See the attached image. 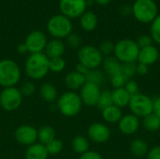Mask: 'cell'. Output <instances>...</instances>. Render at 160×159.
Wrapping results in <instances>:
<instances>
[{
	"mask_svg": "<svg viewBox=\"0 0 160 159\" xmlns=\"http://www.w3.org/2000/svg\"><path fill=\"white\" fill-rule=\"evenodd\" d=\"M49 62L50 59L43 52L31 53V55L26 59L24 65L26 75L34 81L44 79L50 71Z\"/></svg>",
	"mask_w": 160,
	"mask_h": 159,
	"instance_id": "obj_1",
	"label": "cell"
},
{
	"mask_svg": "<svg viewBox=\"0 0 160 159\" xmlns=\"http://www.w3.org/2000/svg\"><path fill=\"white\" fill-rule=\"evenodd\" d=\"M82 102L79 94L73 91H68L58 97L56 107L60 113L66 117H74L78 115L82 108Z\"/></svg>",
	"mask_w": 160,
	"mask_h": 159,
	"instance_id": "obj_2",
	"label": "cell"
},
{
	"mask_svg": "<svg viewBox=\"0 0 160 159\" xmlns=\"http://www.w3.org/2000/svg\"><path fill=\"white\" fill-rule=\"evenodd\" d=\"M131 8L134 18L142 23H151L158 15V7L154 0H135Z\"/></svg>",
	"mask_w": 160,
	"mask_h": 159,
	"instance_id": "obj_3",
	"label": "cell"
},
{
	"mask_svg": "<svg viewBox=\"0 0 160 159\" xmlns=\"http://www.w3.org/2000/svg\"><path fill=\"white\" fill-rule=\"evenodd\" d=\"M21 68L11 59L0 60V86L13 87L21 80Z\"/></svg>",
	"mask_w": 160,
	"mask_h": 159,
	"instance_id": "obj_4",
	"label": "cell"
},
{
	"mask_svg": "<svg viewBox=\"0 0 160 159\" xmlns=\"http://www.w3.org/2000/svg\"><path fill=\"white\" fill-rule=\"evenodd\" d=\"M140 48L136 41L124 38L119 40L114 46V57L122 64L125 63H135L138 60Z\"/></svg>",
	"mask_w": 160,
	"mask_h": 159,
	"instance_id": "obj_5",
	"label": "cell"
},
{
	"mask_svg": "<svg viewBox=\"0 0 160 159\" xmlns=\"http://www.w3.org/2000/svg\"><path fill=\"white\" fill-rule=\"evenodd\" d=\"M72 22L70 19L63 14H56L52 16L47 23V30L49 34L54 38H66L72 33Z\"/></svg>",
	"mask_w": 160,
	"mask_h": 159,
	"instance_id": "obj_6",
	"label": "cell"
},
{
	"mask_svg": "<svg viewBox=\"0 0 160 159\" xmlns=\"http://www.w3.org/2000/svg\"><path fill=\"white\" fill-rule=\"evenodd\" d=\"M77 56L79 63L86 67L88 69H97L102 65L104 58L98 48L92 45L82 46L78 51Z\"/></svg>",
	"mask_w": 160,
	"mask_h": 159,
	"instance_id": "obj_7",
	"label": "cell"
},
{
	"mask_svg": "<svg viewBox=\"0 0 160 159\" xmlns=\"http://www.w3.org/2000/svg\"><path fill=\"white\" fill-rule=\"evenodd\" d=\"M128 107L132 114L138 118H144L153 113V98L149 96L139 93L131 97Z\"/></svg>",
	"mask_w": 160,
	"mask_h": 159,
	"instance_id": "obj_8",
	"label": "cell"
},
{
	"mask_svg": "<svg viewBox=\"0 0 160 159\" xmlns=\"http://www.w3.org/2000/svg\"><path fill=\"white\" fill-rule=\"evenodd\" d=\"M22 103V95L18 88L7 87L0 93V106L7 112H13Z\"/></svg>",
	"mask_w": 160,
	"mask_h": 159,
	"instance_id": "obj_9",
	"label": "cell"
},
{
	"mask_svg": "<svg viewBox=\"0 0 160 159\" xmlns=\"http://www.w3.org/2000/svg\"><path fill=\"white\" fill-rule=\"evenodd\" d=\"M86 0H60L59 8L61 14L68 19L81 17L86 11Z\"/></svg>",
	"mask_w": 160,
	"mask_h": 159,
	"instance_id": "obj_10",
	"label": "cell"
},
{
	"mask_svg": "<svg viewBox=\"0 0 160 159\" xmlns=\"http://www.w3.org/2000/svg\"><path fill=\"white\" fill-rule=\"evenodd\" d=\"M47 43V37L45 33L40 30H35L29 33L24 41V44L26 45L28 52L31 53L42 52L45 50Z\"/></svg>",
	"mask_w": 160,
	"mask_h": 159,
	"instance_id": "obj_11",
	"label": "cell"
},
{
	"mask_svg": "<svg viewBox=\"0 0 160 159\" xmlns=\"http://www.w3.org/2000/svg\"><path fill=\"white\" fill-rule=\"evenodd\" d=\"M14 138L18 143L23 146H30L38 141V130L29 125L18 127L14 132Z\"/></svg>",
	"mask_w": 160,
	"mask_h": 159,
	"instance_id": "obj_12",
	"label": "cell"
},
{
	"mask_svg": "<svg viewBox=\"0 0 160 159\" xmlns=\"http://www.w3.org/2000/svg\"><path fill=\"white\" fill-rule=\"evenodd\" d=\"M100 93V86L86 82L80 89L79 96L82 99V104L88 107H95L98 104Z\"/></svg>",
	"mask_w": 160,
	"mask_h": 159,
	"instance_id": "obj_13",
	"label": "cell"
},
{
	"mask_svg": "<svg viewBox=\"0 0 160 159\" xmlns=\"http://www.w3.org/2000/svg\"><path fill=\"white\" fill-rule=\"evenodd\" d=\"M87 136L91 142L101 144L109 141L111 137V130L105 124L97 122L89 126L87 129Z\"/></svg>",
	"mask_w": 160,
	"mask_h": 159,
	"instance_id": "obj_14",
	"label": "cell"
},
{
	"mask_svg": "<svg viewBox=\"0 0 160 159\" xmlns=\"http://www.w3.org/2000/svg\"><path fill=\"white\" fill-rule=\"evenodd\" d=\"M140 125V118L130 113L124 115L121 118V120L118 122V128L122 134L129 136L135 134L139 130Z\"/></svg>",
	"mask_w": 160,
	"mask_h": 159,
	"instance_id": "obj_15",
	"label": "cell"
},
{
	"mask_svg": "<svg viewBox=\"0 0 160 159\" xmlns=\"http://www.w3.org/2000/svg\"><path fill=\"white\" fill-rule=\"evenodd\" d=\"M158 56H159L158 49L156 46L151 45V46L140 49L137 61L140 64H143L149 67L158 61Z\"/></svg>",
	"mask_w": 160,
	"mask_h": 159,
	"instance_id": "obj_16",
	"label": "cell"
},
{
	"mask_svg": "<svg viewBox=\"0 0 160 159\" xmlns=\"http://www.w3.org/2000/svg\"><path fill=\"white\" fill-rule=\"evenodd\" d=\"M66 50L65 43L58 38H52L48 41L46 48H45V54L49 59L62 57Z\"/></svg>",
	"mask_w": 160,
	"mask_h": 159,
	"instance_id": "obj_17",
	"label": "cell"
},
{
	"mask_svg": "<svg viewBox=\"0 0 160 159\" xmlns=\"http://www.w3.org/2000/svg\"><path fill=\"white\" fill-rule=\"evenodd\" d=\"M85 82H86L85 76L80 74L76 70L69 72L65 77V84H66V86L69 90H71L73 92L76 91V90H80L83 86V84Z\"/></svg>",
	"mask_w": 160,
	"mask_h": 159,
	"instance_id": "obj_18",
	"label": "cell"
},
{
	"mask_svg": "<svg viewBox=\"0 0 160 159\" xmlns=\"http://www.w3.org/2000/svg\"><path fill=\"white\" fill-rule=\"evenodd\" d=\"M38 92H39L40 97L44 101H46L48 103L55 102L58 99V92H57V89L51 82H46V83L41 84V86L39 87Z\"/></svg>",
	"mask_w": 160,
	"mask_h": 159,
	"instance_id": "obj_19",
	"label": "cell"
},
{
	"mask_svg": "<svg viewBox=\"0 0 160 159\" xmlns=\"http://www.w3.org/2000/svg\"><path fill=\"white\" fill-rule=\"evenodd\" d=\"M112 104L120 109L125 108L128 106L131 96L128 93V91L122 87V88H115L112 92Z\"/></svg>",
	"mask_w": 160,
	"mask_h": 159,
	"instance_id": "obj_20",
	"label": "cell"
},
{
	"mask_svg": "<svg viewBox=\"0 0 160 159\" xmlns=\"http://www.w3.org/2000/svg\"><path fill=\"white\" fill-rule=\"evenodd\" d=\"M48 156L46 146L38 142L28 146L25 152V159H47Z\"/></svg>",
	"mask_w": 160,
	"mask_h": 159,
	"instance_id": "obj_21",
	"label": "cell"
},
{
	"mask_svg": "<svg viewBox=\"0 0 160 159\" xmlns=\"http://www.w3.org/2000/svg\"><path fill=\"white\" fill-rule=\"evenodd\" d=\"M102 67L105 72L109 74L111 77L118 73H121V70H122V63H120L112 55L105 56V58H103Z\"/></svg>",
	"mask_w": 160,
	"mask_h": 159,
	"instance_id": "obj_22",
	"label": "cell"
},
{
	"mask_svg": "<svg viewBox=\"0 0 160 159\" xmlns=\"http://www.w3.org/2000/svg\"><path fill=\"white\" fill-rule=\"evenodd\" d=\"M98 16L93 11H85L80 17V24L81 27L87 32H91L95 30L98 26Z\"/></svg>",
	"mask_w": 160,
	"mask_h": 159,
	"instance_id": "obj_23",
	"label": "cell"
},
{
	"mask_svg": "<svg viewBox=\"0 0 160 159\" xmlns=\"http://www.w3.org/2000/svg\"><path fill=\"white\" fill-rule=\"evenodd\" d=\"M101 114H102V118L109 124H116L123 117L121 109L114 105H112L102 110Z\"/></svg>",
	"mask_w": 160,
	"mask_h": 159,
	"instance_id": "obj_24",
	"label": "cell"
},
{
	"mask_svg": "<svg viewBox=\"0 0 160 159\" xmlns=\"http://www.w3.org/2000/svg\"><path fill=\"white\" fill-rule=\"evenodd\" d=\"M130 152L135 157L142 158L147 156L149 152V147L144 140L135 139L130 144Z\"/></svg>",
	"mask_w": 160,
	"mask_h": 159,
	"instance_id": "obj_25",
	"label": "cell"
},
{
	"mask_svg": "<svg viewBox=\"0 0 160 159\" xmlns=\"http://www.w3.org/2000/svg\"><path fill=\"white\" fill-rule=\"evenodd\" d=\"M71 147L75 153L82 155L89 151L90 142L86 137H84L82 135H78L73 138V140L71 142Z\"/></svg>",
	"mask_w": 160,
	"mask_h": 159,
	"instance_id": "obj_26",
	"label": "cell"
},
{
	"mask_svg": "<svg viewBox=\"0 0 160 159\" xmlns=\"http://www.w3.org/2000/svg\"><path fill=\"white\" fill-rule=\"evenodd\" d=\"M55 139V130L51 126H43L38 130V140L39 143L46 145Z\"/></svg>",
	"mask_w": 160,
	"mask_h": 159,
	"instance_id": "obj_27",
	"label": "cell"
},
{
	"mask_svg": "<svg viewBox=\"0 0 160 159\" xmlns=\"http://www.w3.org/2000/svg\"><path fill=\"white\" fill-rule=\"evenodd\" d=\"M142 127L149 132H157L160 130V118L154 112L142 118Z\"/></svg>",
	"mask_w": 160,
	"mask_h": 159,
	"instance_id": "obj_28",
	"label": "cell"
},
{
	"mask_svg": "<svg viewBox=\"0 0 160 159\" xmlns=\"http://www.w3.org/2000/svg\"><path fill=\"white\" fill-rule=\"evenodd\" d=\"M85 80L87 82H91L100 86L105 81V77L104 74L97 68V69H90L88 73L85 75Z\"/></svg>",
	"mask_w": 160,
	"mask_h": 159,
	"instance_id": "obj_29",
	"label": "cell"
},
{
	"mask_svg": "<svg viewBox=\"0 0 160 159\" xmlns=\"http://www.w3.org/2000/svg\"><path fill=\"white\" fill-rule=\"evenodd\" d=\"M113 105L112 104V91L110 90H104V91H101L100 93V96H99V98H98V104H97V107L99 109V110H104L110 106Z\"/></svg>",
	"mask_w": 160,
	"mask_h": 159,
	"instance_id": "obj_30",
	"label": "cell"
},
{
	"mask_svg": "<svg viewBox=\"0 0 160 159\" xmlns=\"http://www.w3.org/2000/svg\"><path fill=\"white\" fill-rule=\"evenodd\" d=\"M150 34L153 41L160 45V13H158L157 18L151 22Z\"/></svg>",
	"mask_w": 160,
	"mask_h": 159,
	"instance_id": "obj_31",
	"label": "cell"
},
{
	"mask_svg": "<svg viewBox=\"0 0 160 159\" xmlns=\"http://www.w3.org/2000/svg\"><path fill=\"white\" fill-rule=\"evenodd\" d=\"M49 67H50V71L54 73H60L66 68V61L63 57L50 59Z\"/></svg>",
	"mask_w": 160,
	"mask_h": 159,
	"instance_id": "obj_32",
	"label": "cell"
},
{
	"mask_svg": "<svg viewBox=\"0 0 160 159\" xmlns=\"http://www.w3.org/2000/svg\"><path fill=\"white\" fill-rule=\"evenodd\" d=\"M45 146H46V149H47V152H48L49 155L56 156V155H58V154H60L62 152L64 144H63L62 141L54 139L53 141H52L51 142H49Z\"/></svg>",
	"mask_w": 160,
	"mask_h": 159,
	"instance_id": "obj_33",
	"label": "cell"
},
{
	"mask_svg": "<svg viewBox=\"0 0 160 159\" xmlns=\"http://www.w3.org/2000/svg\"><path fill=\"white\" fill-rule=\"evenodd\" d=\"M121 72L128 79L132 80V78L137 74V64L135 63H125L122 64Z\"/></svg>",
	"mask_w": 160,
	"mask_h": 159,
	"instance_id": "obj_34",
	"label": "cell"
},
{
	"mask_svg": "<svg viewBox=\"0 0 160 159\" xmlns=\"http://www.w3.org/2000/svg\"><path fill=\"white\" fill-rule=\"evenodd\" d=\"M114 46H115V44L112 40H104L99 44L98 50L102 55L110 56L114 52Z\"/></svg>",
	"mask_w": 160,
	"mask_h": 159,
	"instance_id": "obj_35",
	"label": "cell"
},
{
	"mask_svg": "<svg viewBox=\"0 0 160 159\" xmlns=\"http://www.w3.org/2000/svg\"><path fill=\"white\" fill-rule=\"evenodd\" d=\"M67 44L69 48L71 49H80L82 46V37L76 34V33H71L70 35H68L67 37Z\"/></svg>",
	"mask_w": 160,
	"mask_h": 159,
	"instance_id": "obj_36",
	"label": "cell"
},
{
	"mask_svg": "<svg viewBox=\"0 0 160 159\" xmlns=\"http://www.w3.org/2000/svg\"><path fill=\"white\" fill-rule=\"evenodd\" d=\"M128 81V79L122 72L111 77V83L114 87V89L115 88L125 87V85H126V83H127Z\"/></svg>",
	"mask_w": 160,
	"mask_h": 159,
	"instance_id": "obj_37",
	"label": "cell"
},
{
	"mask_svg": "<svg viewBox=\"0 0 160 159\" xmlns=\"http://www.w3.org/2000/svg\"><path fill=\"white\" fill-rule=\"evenodd\" d=\"M19 90L22 97H31L36 93V85L32 82H24Z\"/></svg>",
	"mask_w": 160,
	"mask_h": 159,
	"instance_id": "obj_38",
	"label": "cell"
},
{
	"mask_svg": "<svg viewBox=\"0 0 160 159\" xmlns=\"http://www.w3.org/2000/svg\"><path fill=\"white\" fill-rule=\"evenodd\" d=\"M153 42L154 41L152 39L151 36H148V35H142L141 37H138V39L136 41V43H137V45L139 46L140 49L151 46V45H153Z\"/></svg>",
	"mask_w": 160,
	"mask_h": 159,
	"instance_id": "obj_39",
	"label": "cell"
},
{
	"mask_svg": "<svg viewBox=\"0 0 160 159\" xmlns=\"http://www.w3.org/2000/svg\"><path fill=\"white\" fill-rule=\"evenodd\" d=\"M128 93L132 97V96H135L137 94H139V85L138 83L134 81V80H128L124 87Z\"/></svg>",
	"mask_w": 160,
	"mask_h": 159,
	"instance_id": "obj_40",
	"label": "cell"
},
{
	"mask_svg": "<svg viewBox=\"0 0 160 159\" xmlns=\"http://www.w3.org/2000/svg\"><path fill=\"white\" fill-rule=\"evenodd\" d=\"M79 159H103L102 156L100 154H98L96 151H88L82 155H81Z\"/></svg>",
	"mask_w": 160,
	"mask_h": 159,
	"instance_id": "obj_41",
	"label": "cell"
},
{
	"mask_svg": "<svg viewBox=\"0 0 160 159\" xmlns=\"http://www.w3.org/2000/svg\"><path fill=\"white\" fill-rule=\"evenodd\" d=\"M146 157L147 159H160V146H155L150 149Z\"/></svg>",
	"mask_w": 160,
	"mask_h": 159,
	"instance_id": "obj_42",
	"label": "cell"
},
{
	"mask_svg": "<svg viewBox=\"0 0 160 159\" xmlns=\"http://www.w3.org/2000/svg\"><path fill=\"white\" fill-rule=\"evenodd\" d=\"M119 12L123 16H129L132 13V8L129 5H122L119 8Z\"/></svg>",
	"mask_w": 160,
	"mask_h": 159,
	"instance_id": "obj_43",
	"label": "cell"
},
{
	"mask_svg": "<svg viewBox=\"0 0 160 159\" xmlns=\"http://www.w3.org/2000/svg\"><path fill=\"white\" fill-rule=\"evenodd\" d=\"M153 102H154L153 112L160 118V96L159 97H157L156 98H154Z\"/></svg>",
	"mask_w": 160,
	"mask_h": 159,
	"instance_id": "obj_44",
	"label": "cell"
},
{
	"mask_svg": "<svg viewBox=\"0 0 160 159\" xmlns=\"http://www.w3.org/2000/svg\"><path fill=\"white\" fill-rule=\"evenodd\" d=\"M148 73V67L143 64H138L137 65V74L140 76H144Z\"/></svg>",
	"mask_w": 160,
	"mask_h": 159,
	"instance_id": "obj_45",
	"label": "cell"
},
{
	"mask_svg": "<svg viewBox=\"0 0 160 159\" xmlns=\"http://www.w3.org/2000/svg\"><path fill=\"white\" fill-rule=\"evenodd\" d=\"M89 70H90V69H88L86 67H84L83 65H82V64H80V63L76 66V71L79 72L80 74L83 75V76H85V75L88 73Z\"/></svg>",
	"mask_w": 160,
	"mask_h": 159,
	"instance_id": "obj_46",
	"label": "cell"
},
{
	"mask_svg": "<svg viewBox=\"0 0 160 159\" xmlns=\"http://www.w3.org/2000/svg\"><path fill=\"white\" fill-rule=\"evenodd\" d=\"M17 51H18V52L20 54H24V53L28 52V49H27V47H26V45L24 43L19 44L18 47H17Z\"/></svg>",
	"mask_w": 160,
	"mask_h": 159,
	"instance_id": "obj_47",
	"label": "cell"
},
{
	"mask_svg": "<svg viewBox=\"0 0 160 159\" xmlns=\"http://www.w3.org/2000/svg\"><path fill=\"white\" fill-rule=\"evenodd\" d=\"M94 1L100 6H106L108 4H110L112 0H94Z\"/></svg>",
	"mask_w": 160,
	"mask_h": 159,
	"instance_id": "obj_48",
	"label": "cell"
},
{
	"mask_svg": "<svg viewBox=\"0 0 160 159\" xmlns=\"http://www.w3.org/2000/svg\"><path fill=\"white\" fill-rule=\"evenodd\" d=\"M158 61H159V63H160V51H159V56H158Z\"/></svg>",
	"mask_w": 160,
	"mask_h": 159,
	"instance_id": "obj_49",
	"label": "cell"
}]
</instances>
